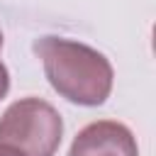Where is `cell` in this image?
I'll return each instance as SVG.
<instances>
[{
  "label": "cell",
  "instance_id": "cell-6",
  "mask_svg": "<svg viewBox=\"0 0 156 156\" xmlns=\"http://www.w3.org/2000/svg\"><path fill=\"white\" fill-rule=\"evenodd\" d=\"M0 46H2V32H0Z\"/></svg>",
  "mask_w": 156,
  "mask_h": 156
},
{
  "label": "cell",
  "instance_id": "cell-3",
  "mask_svg": "<svg viewBox=\"0 0 156 156\" xmlns=\"http://www.w3.org/2000/svg\"><path fill=\"white\" fill-rule=\"evenodd\" d=\"M68 156H139V146L122 122L98 119L76 134Z\"/></svg>",
  "mask_w": 156,
  "mask_h": 156
},
{
  "label": "cell",
  "instance_id": "cell-2",
  "mask_svg": "<svg viewBox=\"0 0 156 156\" xmlns=\"http://www.w3.org/2000/svg\"><path fill=\"white\" fill-rule=\"evenodd\" d=\"M61 115L41 98H22L0 117V144L22 156H54L61 146Z\"/></svg>",
  "mask_w": 156,
  "mask_h": 156
},
{
  "label": "cell",
  "instance_id": "cell-5",
  "mask_svg": "<svg viewBox=\"0 0 156 156\" xmlns=\"http://www.w3.org/2000/svg\"><path fill=\"white\" fill-rule=\"evenodd\" d=\"M0 156H22V154L15 151V149H10V146H5V144H0Z\"/></svg>",
  "mask_w": 156,
  "mask_h": 156
},
{
  "label": "cell",
  "instance_id": "cell-1",
  "mask_svg": "<svg viewBox=\"0 0 156 156\" xmlns=\"http://www.w3.org/2000/svg\"><path fill=\"white\" fill-rule=\"evenodd\" d=\"M34 54L51 88L68 102L95 107L110 98L115 71L98 49L63 37H41L34 41Z\"/></svg>",
  "mask_w": 156,
  "mask_h": 156
},
{
  "label": "cell",
  "instance_id": "cell-4",
  "mask_svg": "<svg viewBox=\"0 0 156 156\" xmlns=\"http://www.w3.org/2000/svg\"><path fill=\"white\" fill-rule=\"evenodd\" d=\"M7 90H10V73H7V66L0 61V100L7 95Z\"/></svg>",
  "mask_w": 156,
  "mask_h": 156
}]
</instances>
